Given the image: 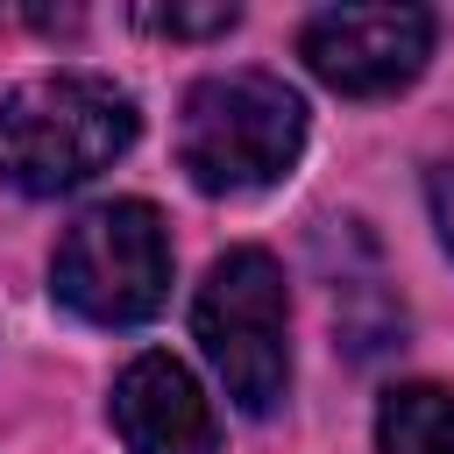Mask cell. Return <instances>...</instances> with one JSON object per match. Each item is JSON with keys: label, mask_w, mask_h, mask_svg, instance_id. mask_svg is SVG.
Listing matches in <instances>:
<instances>
[{"label": "cell", "mask_w": 454, "mask_h": 454, "mask_svg": "<svg viewBox=\"0 0 454 454\" xmlns=\"http://www.w3.org/2000/svg\"><path fill=\"white\" fill-rule=\"evenodd\" d=\"M135 99L92 71H50L0 99V184L28 199H57L99 177L135 142Z\"/></svg>", "instance_id": "6da1fadb"}, {"label": "cell", "mask_w": 454, "mask_h": 454, "mask_svg": "<svg viewBox=\"0 0 454 454\" xmlns=\"http://www.w3.org/2000/svg\"><path fill=\"white\" fill-rule=\"evenodd\" d=\"M305 149V99L270 71H220L184 92L177 163L199 192H262Z\"/></svg>", "instance_id": "7a4b0ae2"}, {"label": "cell", "mask_w": 454, "mask_h": 454, "mask_svg": "<svg viewBox=\"0 0 454 454\" xmlns=\"http://www.w3.org/2000/svg\"><path fill=\"white\" fill-rule=\"evenodd\" d=\"M284 326H291V298H284L277 255L227 248L206 270L199 298H192V333H199L213 376L227 383V397L248 419L277 411V397L291 383V340H284Z\"/></svg>", "instance_id": "3957f363"}, {"label": "cell", "mask_w": 454, "mask_h": 454, "mask_svg": "<svg viewBox=\"0 0 454 454\" xmlns=\"http://www.w3.org/2000/svg\"><path fill=\"white\" fill-rule=\"evenodd\" d=\"M57 298L92 326H142L170 298V234L149 199H106L78 213L50 262Z\"/></svg>", "instance_id": "277c9868"}, {"label": "cell", "mask_w": 454, "mask_h": 454, "mask_svg": "<svg viewBox=\"0 0 454 454\" xmlns=\"http://www.w3.org/2000/svg\"><path fill=\"white\" fill-rule=\"evenodd\" d=\"M298 57L319 85L348 99H383L411 85L433 57V14L426 7H319L298 28Z\"/></svg>", "instance_id": "5b68a950"}, {"label": "cell", "mask_w": 454, "mask_h": 454, "mask_svg": "<svg viewBox=\"0 0 454 454\" xmlns=\"http://www.w3.org/2000/svg\"><path fill=\"white\" fill-rule=\"evenodd\" d=\"M114 433L128 440V454H213L220 447V419H213L206 390L163 348H149V355H135L121 369V383H114Z\"/></svg>", "instance_id": "8992f818"}, {"label": "cell", "mask_w": 454, "mask_h": 454, "mask_svg": "<svg viewBox=\"0 0 454 454\" xmlns=\"http://www.w3.org/2000/svg\"><path fill=\"white\" fill-rule=\"evenodd\" d=\"M376 447L383 454H454V390L404 383L376 411Z\"/></svg>", "instance_id": "52a82bcc"}, {"label": "cell", "mask_w": 454, "mask_h": 454, "mask_svg": "<svg viewBox=\"0 0 454 454\" xmlns=\"http://www.w3.org/2000/svg\"><path fill=\"white\" fill-rule=\"evenodd\" d=\"M135 21L149 35H227L241 7H135Z\"/></svg>", "instance_id": "ba28073f"}, {"label": "cell", "mask_w": 454, "mask_h": 454, "mask_svg": "<svg viewBox=\"0 0 454 454\" xmlns=\"http://www.w3.org/2000/svg\"><path fill=\"white\" fill-rule=\"evenodd\" d=\"M426 199H433V220H440V241L454 248V170H433V184H426Z\"/></svg>", "instance_id": "9c48e42d"}]
</instances>
